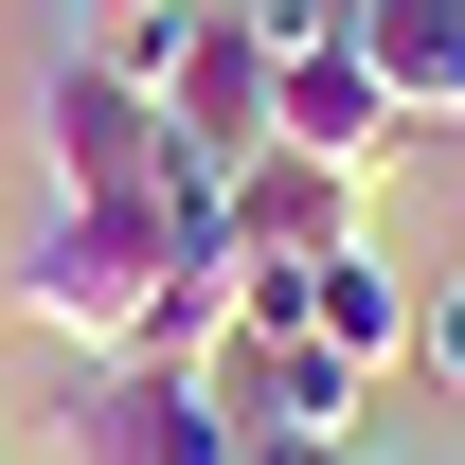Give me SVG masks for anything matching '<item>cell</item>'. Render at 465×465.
Wrapping results in <instances>:
<instances>
[{
  "instance_id": "obj_14",
  "label": "cell",
  "mask_w": 465,
  "mask_h": 465,
  "mask_svg": "<svg viewBox=\"0 0 465 465\" xmlns=\"http://www.w3.org/2000/svg\"><path fill=\"white\" fill-rule=\"evenodd\" d=\"M90 18H125V0H90Z\"/></svg>"
},
{
  "instance_id": "obj_1",
  "label": "cell",
  "mask_w": 465,
  "mask_h": 465,
  "mask_svg": "<svg viewBox=\"0 0 465 465\" xmlns=\"http://www.w3.org/2000/svg\"><path fill=\"white\" fill-rule=\"evenodd\" d=\"M162 287H179L162 197H54V215H18V232H0V304H18L72 376H90V358H143Z\"/></svg>"
},
{
  "instance_id": "obj_6",
  "label": "cell",
  "mask_w": 465,
  "mask_h": 465,
  "mask_svg": "<svg viewBox=\"0 0 465 465\" xmlns=\"http://www.w3.org/2000/svg\"><path fill=\"white\" fill-rule=\"evenodd\" d=\"M358 232H376V179L304 162V143L232 162V251H251V269H322V251H358Z\"/></svg>"
},
{
  "instance_id": "obj_5",
  "label": "cell",
  "mask_w": 465,
  "mask_h": 465,
  "mask_svg": "<svg viewBox=\"0 0 465 465\" xmlns=\"http://www.w3.org/2000/svg\"><path fill=\"white\" fill-rule=\"evenodd\" d=\"M72 465H232V411L179 358H90L72 376Z\"/></svg>"
},
{
  "instance_id": "obj_10",
  "label": "cell",
  "mask_w": 465,
  "mask_h": 465,
  "mask_svg": "<svg viewBox=\"0 0 465 465\" xmlns=\"http://www.w3.org/2000/svg\"><path fill=\"white\" fill-rule=\"evenodd\" d=\"M215 18H232L269 72H287V54H341V36H358V0H215Z\"/></svg>"
},
{
  "instance_id": "obj_4",
  "label": "cell",
  "mask_w": 465,
  "mask_h": 465,
  "mask_svg": "<svg viewBox=\"0 0 465 465\" xmlns=\"http://www.w3.org/2000/svg\"><path fill=\"white\" fill-rule=\"evenodd\" d=\"M197 376H215L232 430H304V448H358V430H376V394H394V376H358L341 341H269V322H232Z\"/></svg>"
},
{
  "instance_id": "obj_3",
  "label": "cell",
  "mask_w": 465,
  "mask_h": 465,
  "mask_svg": "<svg viewBox=\"0 0 465 465\" xmlns=\"http://www.w3.org/2000/svg\"><path fill=\"white\" fill-rule=\"evenodd\" d=\"M36 162H54V197H162L179 179V125L143 72H108L90 36H72L54 72H36Z\"/></svg>"
},
{
  "instance_id": "obj_12",
  "label": "cell",
  "mask_w": 465,
  "mask_h": 465,
  "mask_svg": "<svg viewBox=\"0 0 465 465\" xmlns=\"http://www.w3.org/2000/svg\"><path fill=\"white\" fill-rule=\"evenodd\" d=\"M232 465H341V448H304V430H232Z\"/></svg>"
},
{
  "instance_id": "obj_11",
  "label": "cell",
  "mask_w": 465,
  "mask_h": 465,
  "mask_svg": "<svg viewBox=\"0 0 465 465\" xmlns=\"http://www.w3.org/2000/svg\"><path fill=\"white\" fill-rule=\"evenodd\" d=\"M411 376L465 411V269H430V287H411Z\"/></svg>"
},
{
  "instance_id": "obj_7",
  "label": "cell",
  "mask_w": 465,
  "mask_h": 465,
  "mask_svg": "<svg viewBox=\"0 0 465 465\" xmlns=\"http://www.w3.org/2000/svg\"><path fill=\"white\" fill-rule=\"evenodd\" d=\"M269 143H304V162H341V179H394L411 125H394V90H376V54L341 36V54H287V72H269Z\"/></svg>"
},
{
  "instance_id": "obj_13",
  "label": "cell",
  "mask_w": 465,
  "mask_h": 465,
  "mask_svg": "<svg viewBox=\"0 0 465 465\" xmlns=\"http://www.w3.org/2000/svg\"><path fill=\"white\" fill-rule=\"evenodd\" d=\"M341 465H448V448H376V430H358V448H341Z\"/></svg>"
},
{
  "instance_id": "obj_2",
  "label": "cell",
  "mask_w": 465,
  "mask_h": 465,
  "mask_svg": "<svg viewBox=\"0 0 465 465\" xmlns=\"http://www.w3.org/2000/svg\"><path fill=\"white\" fill-rule=\"evenodd\" d=\"M108 72H143L162 90V125H179V162H269V54L232 36L215 0H125L108 18Z\"/></svg>"
},
{
  "instance_id": "obj_9",
  "label": "cell",
  "mask_w": 465,
  "mask_h": 465,
  "mask_svg": "<svg viewBox=\"0 0 465 465\" xmlns=\"http://www.w3.org/2000/svg\"><path fill=\"white\" fill-rule=\"evenodd\" d=\"M358 54H376L394 125H465V0H358Z\"/></svg>"
},
{
  "instance_id": "obj_8",
  "label": "cell",
  "mask_w": 465,
  "mask_h": 465,
  "mask_svg": "<svg viewBox=\"0 0 465 465\" xmlns=\"http://www.w3.org/2000/svg\"><path fill=\"white\" fill-rule=\"evenodd\" d=\"M304 341H341L358 376H411V269H394V251H376V232L304 269Z\"/></svg>"
}]
</instances>
